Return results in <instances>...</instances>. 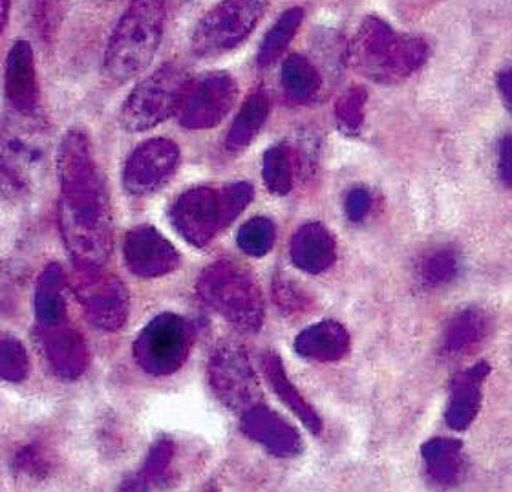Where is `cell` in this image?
<instances>
[{"mask_svg": "<svg viewBox=\"0 0 512 492\" xmlns=\"http://www.w3.org/2000/svg\"><path fill=\"white\" fill-rule=\"evenodd\" d=\"M238 96L236 81L225 72H213L191 81L180 107L185 129H213L231 112Z\"/></svg>", "mask_w": 512, "mask_h": 492, "instance_id": "7c38bea8", "label": "cell"}, {"mask_svg": "<svg viewBox=\"0 0 512 492\" xmlns=\"http://www.w3.org/2000/svg\"><path fill=\"white\" fill-rule=\"evenodd\" d=\"M266 11V0H222L203 15L191 37L192 52L200 57L225 54L244 43Z\"/></svg>", "mask_w": 512, "mask_h": 492, "instance_id": "ba28073f", "label": "cell"}, {"mask_svg": "<svg viewBox=\"0 0 512 492\" xmlns=\"http://www.w3.org/2000/svg\"><path fill=\"white\" fill-rule=\"evenodd\" d=\"M11 0H0V33L4 32L10 17Z\"/></svg>", "mask_w": 512, "mask_h": 492, "instance_id": "74e56055", "label": "cell"}, {"mask_svg": "<svg viewBox=\"0 0 512 492\" xmlns=\"http://www.w3.org/2000/svg\"><path fill=\"white\" fill-rule=\"evenodd\" d=\"M180 165V149L171 140L154 138L130 154L123 172L128 193L136 196L158 191Z\"/></svg>", "mask_w": 512, "mask_h": 492, "instance_id": "4fadbf2b", "label": "cell"}, {"mask_svg": "<svg viewBox=\"0 0 512 492\" xmlns=\"http://www.w3.org/2000/svg\"><path fill=\"white\" fill-rule=\"evenodd\" d=\"M302 17H304V11L300 8H291L273 24V28L267 32L264 41L260 44L258 65L269 66L277 61L282 52L288 48L289 41L299 30Z\"/></svg>", "mask_w": 512, "mask_h": 492, "instance_id": "83f0119b", "label": "cell"}, {"mask_svg": "<svg viewBox=\"0 0 512 492\" xmlns=\"http://www.w3.org/2000/svg\"><path fill=\"white\" fill-rule=\"evenodd\" d=\"M50 130L35 114L13 112L0 121V193L13 202L32 196L43 176Z\"/></svg>", "mask_w": 512, "mask_h": 492, "instance_id": "7a4b0ae2", "label": "cell"}, {"mask_svg": "<svg viewBox=\"0 0 512 492\" xmlns=\"http://www.w3.org/2000/svg\"><path fill=\"white\" fill-rule=\"evenodd\" d=\"M63 284V269L57 264L44 269L35 291V313L41 326H55V324L66 322Z\"/></svg>", "mask_w": 512, "mask_h": 492, "instance_id": "d4e9b609", "label": "cell"}, {"mask_svg": "<svg viewBox=\"0 0 512 492\" xmlns=\"http://www.w3.org/2000/svg\"><path fill=\"white\" fill-rule=\"evenodd\" d=\"M350 59L357 72L374 83L395 85L427 63L428 44L397 33L377 17H366L353 37Z\"/></svg>", "mask_w": 512, "mask_h": 492, "instance_id": "3957f363", "label": "cell"}, {"mask_svg": "<svg viewBox=\"0 0 512 492\" xmlns=\"http://www.w3.org/2000/svg\"><path fill=\"white\" fill-rule=\"evenodd\" d=\"M30 372V359L21 341L10 335H0V379L21 383Z\"/></svg>", "mask_w": 512, "mask_h": 492, "instance_id": "4dcf8cb0", "label": "cell"}, {"mask_svg": "<svg viewBox=\"0 0 512 492\" xmlns=\"http://www.w3.org/2000/svg\"><path fill=\"white\" fill-rule=\"evenodd\" d=\"M289 253L297 268L311 275H319L333 266L337 258V244L328 227L319 222H310L299 227V231L293 235Z\"/></svg>", "mask_w": 512, "mask_h": 492, "instance_id": "ac0fdd59", "label": "cell"}, {"mask_svg": "<svg viewBox=\"0 0 512 492\" xmlns=\"http://www.w3.org/2000/svg\"><path fill=\"white\" fill-rule=\"evenodd\" d=\"M498 90L502 92L505 105L511 107V70H503L498 74Z\"/></svg>", "mask_w": 512, "mask_h": 492, "instance_id": "8d00e7d4", "label": "cell"}, {"mask_svg": "<svg viewBox=\"0 0 512 492\" xmlns=\"http://www.w3.org/2000/svg\"><path fill=\"white\" fill-rule=\"evenodd\" d=\"M172 458H174V445L171 441L169 439L156 441L150 449L147 461L139 472L136 482L134 485H128L127 489H149L150 485L160 483L167 469L171 467Z\"/></svg>", "mask_w": 512, "mask_h": 492, "instance_id": "1f68e13d", "label": "cell"}, {"mask_svg": "<svg viewBox=\"0 0 512 492\" xmlns=\"http://www.w3.org/2000/svg\"><path fill=\"white\" fill-rule=\"evenodd\" d=\"M489 332V319L485 311L478 308H467L459 311L458 315L448 324L445 333L443 352L450 357H461L476 350Z\"/></svg>", "mask_w": 512, "mask_h": 492, "instance_id": "603a6c76", "label": "cell"}, {"mask_svg": "<svg viewBox=\"0 0 512 492\" xmlns=\"http://www.w3.org/2000/svg\"><path fill=\"white\" fill-rule=\"evenodd\" d=\"M273 297L282 311H286V313H299L308 308L306 293L297 284L289 282L288 279H282V277H277L273 282Z\"/></svg>", "mask_w": 512, "mask_h": 492, "instance_id": "836d02e7", "label": "cell"}, {"mask_svg": "<svg viewBox=\"0 0 512 492\" xmlns=\"http://www.w3.org/2000/svg\"><path fill=\"white\" fill-rule=\"evenodd\" d=\"M461 257L454 247H438L430 251L419 266V277L427 288H443L458 279Z\"/></svg>", "mask_w": 512, "mask_h": 492, "instance_id": "f1b7e54d", "label": "cell"}, {"mask_svg": "<svg viewBox=\"0 0 512 492\" xmlns=\"http://www.w3.org/2000/svg\"><path fill=\"white\" fill-rule=\"evenodd\" d=\"M267 116H269V97L266 90H256L247 97L244 107L240 108L238 116L231 125L225 141L227 149L233 152L246 149L266 125Z\"/></svg>", "mask_w": 512, "mask_h": 492, "instance_id": "cb8c5ba5", "label": "cell"}, {"mask_svg": "<svg viewBox=\"0 0 512 492\" xmlns=\"http://www.w3.org/2000/svg\"><path fill=\"white\" fill-rule=\"evenodd\" d=\"M275 238V224L269 218L258 216L240 227L236 242L249 257H264L275 246Z\"/></svg>", "mask_w": 512, "mask_h": 492, "instance_id": "f546056e", "label": "cell"}, {"mask_svg": "<svg viewBox=\"0 0 512 492\" xmlns=\"http://www.w3.org/2000/svg\"><path fill=\"white\" fill-rule=\"evenodd\" d=\"M74 288L88 321L96 328L114 332L125 326L130 297L118 277L101 268L79 269Z\"/></svg>", "mask_w": 512, "mask_h": 492, "instance_id": "8fae6325", "label": "cell"}, {"mask_svg": "<svg viewBox=\"0 0 512 492\" xmlns=\"http://www.w3.org/2000/svg\"><path fill=\"white\" fill-rule=\"evenodd\" d=\"M295 158L286 143H278L266 150L262 160V176L267 189L277 196H286L293 189Z\"/></svg>", "mask_w": 512, "mask_h": 492, "instance_id": "4316f807", "label": "cell"}, {"mask_svg": "<svg viewBox=\"0 0 512 492\" xmlns=\"http://www.w3.org/2000/svg\"><path fill=\"white\" fill-rule=\"evenodd\" d=\"M500 176H502L503 183L509 187L511 185V136H505L502 143H500Z\"/></svg>", "mask_w": 512, "mask_h": 492, "instance_id": "d590c367", "label": "cell"}, {"mask_svg": "<svg viewBox=\"0 0 512 492\" xmlns=\"http://www.w3.org/2000/svg\"><path fill=\"white\" fill-rule=\"evenodd\" d=\"M200 299L240 332L255 333L264 324V297L255 277L233 260H218L198 279Z\"/></svg>", "mask_w": 512, "mask_h": 492, "instance_id": "8992f818", "label": "cell"}, {"mask_svg": "<svg viewBox=\"0 0 512 492\" xmlns=\"http://www.w3.org/2000/svg\"><path fill=\"white\" fill-rule=\"evenodd\" d=\"M240 428L244 436L253 439L278 458H295L304 449L299 432L286 419L278 416L275 410L262 403L242 414Z\"/></svg>", "mask_w": 512, "mask_h": 492, "instance_id": "9a60e30c", "label": "cell"}, {"mask_svg": "<svg viewBox=\"0 0 512 492\" xmlns=\"http://www.w3.org/2000/svg\"><path fill=\"white\" fill-rule=\"evenodd\" d=\"M165 2H171V4H182V2H187V0H163V4Z\"/></svg>", "mask_w": 512, "mask_h": 492, "instance_id": "f35d334b", "label": "cell"}, {"mask_svg": "<svg viewBox=\"0 0 512 492\" xmlns=\"http://www.w3.org/2000/svg\"><path fill=\"white\" fill-rule=\"evenodd\" d=\"M282 85L291 101L306 103L320 90L319 70L302 55H291L282 65Z\"/></svg>", "mask_w": 512, "mask_h": 492, "instance_id": "484cf974", "label": "cell"}, {"mask_svg": "<svg viewBox=\"0 0 512 492\" xmlns=\"http://www.w3.org/2000/svg\"><path fill=\"white\" fill-rule=\"evenodd\" d=\"M253 185L229 183L222 187H194L172 205L171 222L178 235L194 247H205L253 200Z\"/></svg>", "mask_w": 512, "mask_h": 492, "instance_id": "277c9868", "label": "cell"}, {"mask_svg": "<svg viewBox=\"0 0 512 492\" xmlns=\"http://www.w3.org/2000/svg\"><path fill=\"white\" fill-rule=\"evenodd\" d=\"M59 225L79 269L103 268L112 253V211L105 176L85 132L70 130L59 147Z\"/></svg>", "mask_w": 512, "mask_h": 492, "instance_id": "6da1fadb", "label": "cell"}, {"mask_svg": "<svg viewBox=\"0 0 512 492\" xmlns=\"http://www.w3.org/2000/svg\"><path fill=\"white\" fill-rule=\"evenodd\" d=\"M368 94L363 88H350L346 94H342L335 105V119L346 134H357L364 121V105Z\"/></svg>", "mask_w": 512, "mask_h": 492, "instance_id": "d6a6232c", "label": "cell"}, {"mask_svg": "<svg viewBox=\"0 0 512 492\" xmlns=\"http://www.w3.org/2000/svg\"><path fill=\"white\" fill-rule=\"evenodd\" d=\"M191 350L189 324L176 313H161L141 330L134 357L147 374L171 375L182 368Z\"/></svg>", "mask_w": 512, "mask_h": 492, "instance_id": "9c48e42d", "label": "cell"}, {"mask_svg": "<svg viewBox=\"0 0 512 492\" xmlns=\"http://www.w3.org/2000/svg\"><path fill=\"white\" fill-rule=\"evenodd\" d=\"M6 97L15 112L33 114L39 105V83L37 70L33 61V50L30 43L17 41L11 46L6 59V75H4Z\"/></svg>", "mask_w": 512, "mask_h": 492, "instance_id": "e0dca14e", "label": "cell"}, {"mask_svg": "<svg viewBox=\"0 0 512 492\" xmlns=\"http://www.w3.org/2000/svg\"><path fill=\"white\" fill-rule=\"evenodd\" d=\"M346 216H348V220L350 222H355V224H359V222H363L364 218H366V214L370 211V207H372V196L370 193L366 191V189H353L350 191V194L346 196Z\"/></svg>", "mask_w": 512, "mask_h": 492, "instance_id": "e575fe53", "label": "cell"}, {"mask_svg": "<svg viewBox=\"0 0 512 492\" xmlns=\"http://www.w3.org/2000/svg\"><path fill=\"white\" fill-rule=\"evenodd\" d=\"M209 383L214 396L233 412L244 414L260 403V385L244 346L220 344L209 361Z\"/></svg>", "mask_w": 512, "mask_h": 492, "instance_id": "30bf717a", "label": "cell"}, {"mask_svg": "<svg viewBox=\"0 0 512 492\" xmlns=\"http://www.w3.org/2000/svg\"><path fill=\"white\" fill-rule=\"evenodd\" d=\"M491 372L487 363H478L452 381L450 399H448L447 419L448 427L454 430L469 428L478 416L481 408V385Z\"/></svg>", "mask_w": 512, "mask_h": 492, "instance_id": "d6986e66", "label": "cell"}, {"mask_svg": "<svg viewBox=\"0 0 512 492\" xmlns=\"http://www.w3.org/2000/svg\"><path fill=\"white\" fill-rule=\"evenodd\" d=\"M191 79L182 66L163 65L139 83L121 108L119 121L128 132L158 127L182 107Z\"/></svg>", "mask_w": 512, "mask_h": 492, "instance_id": "52a82bcc", "label": "cell"}, {"mask_svg": "<svg viewBox=\"0 0 512 492\" xmlns=\"http://www.w3.org/2000/svg\"><path fill=\"white\" fill-rule=\"evenodd\" d=\"M123 255L128 269L141 279H158L180 266L176 247L152 225H138L128 231Z\"/></svg>", "mask_w": 512, "mask_h": 492, "instance_id": "5bb4252c", "label": "cell"}, {"mask_svg": "<svg viewBox=\"0 0 512 492\" xmlns=\"http://www.w3.org/2000/svg\"><path fill=\"white\" fill-rule=\"evenodd\" d=\"M262 366L266 372V379L271 390L277 394L278 399L302 421V425L310 430L311 434L319 436L322 432V419L315 412V408L304 399V396L297 390V386L289 381L286 368L282 364L280 355L275 352H267L262 357Z\"/></svg>", "mask_w": 512, "mask_h": 492, "instance_id": "44dd1931", "label": "cell"}, {"mask_svg": "<svg viewBox=\"0 0 512 492\" xmlns=\"http://www.w3.org/2000/svg\"><path fill=\"white\" fill-rule=\"evenodd\" d=\"M423 460L428 476L439 485H454L465 472L463 445L458 439H430L423 445Z\"/></svg>", "mask_w": 512, "mask_h": 492, "instance_id": "7402d4cb", "label": "cell"}, {"mask_svg": "<svg viewBox=\"0 0 512 492\" xmlns=\"http://www.w3.org/2000/svg\"><path fill=\"white\" fill-rule=\"evenodd\" d=\"M41 343L48 363L55 374L68 381H74L85 374L88 366V348L83 335L66 326V322L55 326H41Z\"/></svg>", "mask_w": 512, "mask_h": 492, "instance_id": "2e32d148", "label": "cell"}, {"mask_svg": "<svg viewBox=\"0 0 512 492\" xmlns=\"http://www.w3.org/2000/svg\"><path fill=\"white\" fill-rule=\"evenodd\" d=\"M350 333L335 321H322L299 333L295 341V350L300 357L317 363H335L341 361L350 352Z\"/></svg>", "mask_w": 512, "mask_h": 492, "instance_id": "ffe728a7", "label": "cell"}, {"mask_svg": "<svg viewBox=\"0 0 512 492\" xmlns=\"http://www.w3.org/2000/svg\"><path fill=\"white\" fill-rule=\"evenodd\" d=\"M163 24V0L130 2L108 41L105 54V68L114 81L125 83L150 65L163 37Z\"/></svg>", "mask_w": 512, "mask_h": 492, "instance_id": "5b68a950", "label": "cell"}]
</instances>
